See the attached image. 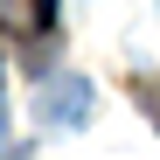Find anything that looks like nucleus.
I'll list each match as a JSON object with an SVG mask.
<instances>
[{"label": "nucleus", "instance_id": "obj_1", "mask_svg": "<svg viewBox=\"0 0 160 160\" xmlns=\"http://www.w3.org/2000/svg\"><path fill=\"white\" fill-rule=\"evenodd\" d=\"M42 118L49 125H84L91 118V84L84 77H56V84L42 91Z\"/></svg>", "mask_w": 160, "mask_h": 160}, {"label": "nucleus", "instance_id": "obj_2", "mask_svg": "<svg viewBox=\"0 0 160 160\" xmlns=\"http://www.w3.org/2000/svg\"><path fill=\"white\" fill-rule=\"evenodd\" d=\"M49 21H56V0H0V35H42Z\"/></svg>", "mask_w": 160, "mask_h": 160}, {"label": "nucleus", "instance_id": "obj_3", "mask_svg": "<svg viewBox=\"0 0 160 160\" xmlns=\"http://www.w3.org/2000/svg\"><path fill=\"white\" fill-rule=\"evenodd\" d=\"M132 98H139V112L160 125V77H132Z\"/></svg>", "mask_w": 160, "mask_h": 160}, {"label": "nucleus", "instance_id": "obj_4", "mask_svg": "<svg viewBox=\"0 0 160 160\" xmlns=\"http://www.w3.org/2000/svg\"><path fill=\"white\" fill-rule=\"evenodd\" d=\"M0 132H7V112H0Z\"/></svg>", "mask_w": 160, "mask_h": 160}]
</instances>
